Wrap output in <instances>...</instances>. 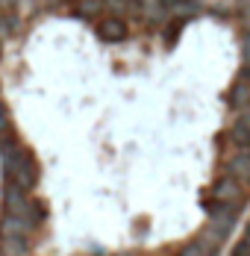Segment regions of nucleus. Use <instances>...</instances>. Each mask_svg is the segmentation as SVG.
<instances>
[{"label":"nucleus","instance_id":"17","mask_svg":"<svg viewBox=\"0 0 250 256\" xmlns=\"http://www.w3.org/2000/svg\"><path fill=\"white\" fill-rule=\"evenodd\" d=\"M0 44H3V38H0Z\"/></svg>","mask_w":250,"mask_h":256},{"label":"nucleus","instance_id":"14","mask_svg":"<svg viewBox=\"0 0 250 256\" xmlns=\"http://www.w3.org/2000/svg\"><path fill=\"white\" fill-rule=\"evenodd\" d=\"M176 256H209V254L200 248L198 242H188V244H182V248L176 250Z\"/></svg>","mask_w":250,"mask_h":256},{"label":"nucleus","instance_id":"5","mask_svg":"<svg viewBox=\"0 0 250 256\" xmlns=\"http://www.w3.org/2000/svg\"><path fill=\"white\" fill-rule=\"evenodd\" d=\"M32 236H36L32 221L18 218V215H3L0 218V238H30L32 242Z\"/></svg>","mask_w":250,"mask_h":256},{"label":"nucleus","instance_id":"2","mask_svg":"<svg viewBox=\"0 0 250 256\" xmlns=\"http://www.w3.org/2000/svg\"><path fill=\"white\" fill-rule=\"evenodd\" d=\"M3 212H6V215L26 218V221H32L36 227H38V221L44 218L42 204H36V200L30 198V192L15 188V186H9V182H6V188H3Z\"/></svg>","mask_w":250,"mask_h":256},{"label":"nucleus","instance_id":"10","mask_svg":"<svg viewBox=\"0 0 250 256\" xmlns=\"http://www.w3.org/2000/svg\"><path fill=\"white\" fill-rule=\"evenodd\" d=\"M230 106H232V109L250 106V77H242V74H238L236 86L230 88Z\"/></svg>","mask_w":250,"mask_h":256},{"label":"nucleus","instance_id":"4","mask_svg":"<svg viewBox=\"0 0 250 256\" xmlns=\"http://www.w3.org/2000/svg\"><path fill=\"white\" fill-rule=\"evenodd\" d=\"M224 174L232 177V180H238L242 186H250V150L236 148V150L224 159Z\"/></svg>","mask_w":250,"mask_h":256},{"label":"nucleus","instance_id":"6","mask_svg":"<svg viewBox=\"0 0 250 256\" xmlns=\"http://www.w3.org/2000/svg\"><path fill=\"white\" fill-rule=\"evenodd\" d=\"M206 224L212 230L230 236L236 227V209H226V206H206Z\"/></svg>","mask_w":250,"mask_h":256},{"label":"nucleus","instance_id":"9","mask_svg":"<svg viewBox=\"0 0 250 256\" xmlns=\"http://www.w3.org/2000/svg\"><path fill=\"white\" fill-rule=\"evenodd\" d=\"M98 36L103 42H121L126 36V26H124L121 18H103L98 24Z\"/></svg>","mask_w":250,"mask_h":256},{"label":"nucleus","instance_id":"1","mask_svg":"<svg viewBox=\"0 0 250 256\" xmlns=\"http://www.w3.org/2000/svg\"><path fill=\"white\" fill-rule=\"evenodd\" d=\"M0 156H3V177L9 186L32 192V186L38 182V165L32 154L15 138V132L0 136Z\"/></svg>","mask_w":250,"mask_h":256},{"label":"nucleus","instance_id":"18","mask_svg":"<svg viewBox=\"0 0 250 256\" xmlns=\"http://www.w3.org/2000/svg\"><path fill=\"white\" fill-rule=\"evenodd\" d=\"M232 256H236V254H232Z\"/></svg>","mask_w":250,"mask_h":256},{"label":"nucleus","instance_id":"16","mask_svg":"<svg viewBox=\"0 0 250 256\" xmlns=\"http://www.w3.org/2000/svg\"><path fill=\"white\" fill-rule=\"evenodd\" d=\"M244 232H250V224H248V230H244Z\"/></svg>","mask_w":250,"mask_h":256},{"label":"nucleus","instance_id":"12","mask_svg":"<svg viewBox=\"0 0 250 256\" xmlns=\"http://www.w3.org/2000/svg\"><path fill=\"white\" fill-rule=\"evenodd\" d=\"M230 138L236 142V148L250 150V127H244V124H232V130H230Z\"/></svg>","mask_w":250,"mask_h":256},{"label":"nucleus","instance_id":"15","mask_svg":"<svg viewBox=\"0 0 250 256\" xmlns=\"http://www.w3.org/2000/svg\"><path fill=\"white\" fill-rule=\"evenodd\" d=\"M9 132H12V118H9L6 106L0 103V136H9Z\"/></svg>","mask_w":250,"mask_h":256},{"label":"nucleus","instance_id":"7","mask_svg":"<svg viewBox=\"0 0 250 256\" xmlns=\"http://www.w3.org/2000/svg\"><path fill=\"white\" fill-rule=\"evenodd\" d=\"M174 0H138V9H142V18L150 24H159L168 18V6Z\"/></svg>","mask_w":250,"mask_h":256},{"label":"nucleus","instance_id":"11","mask_svg":"<svg viewBox=\"0 0 250 256\" xmlns=\"http://www.w3.org/2000/svg\"><path fill=\"white\" fill-rule=\"evenodd\" d=\"M30 248V238H0V256H26Z\"/></svg>","mask_w":250,"mask_h":256},{"label":"nucleus","instance_id":"3","mask_svg":"<svg viewBox=\"0 0 250 256\" xmlns=\"http://www.w3.org/2000/svg\"><path fill=\"white\" fill-rule=\"evenodd\" d=\"M209 198L218 206H226V209H242V204L248 200V186H242L238 180L232 177H221L212 188H209Z\"/></svg>","mask_w":250,"mask_h":256},{"label":"nucleus","instance_id":"13","mask_svg":"<svg viewBox=\"0 0 250 256\" xmlns=\"http://www.w3.org/2000/svg\"><path fill=\"white\" fill-rule=\"evenodd\" d=\"M236 18H238V26H242V36H250V0H238Z\"/></svg>","mask_w":250,"mask_h":256},{"label":"nucleus","instance_id":"8","mask_svg":"<svg viewBox=\"0 0 250 256\" xmlns=\"http://www.w3.org/2000/svg\"><path fill=\"white\" fill-rule=\"evenodd\" d=\"M194 242H198V244H200V248H203V250H206L209 256H215L218 250H221V248H224L226 236H224V232H218V230H212V227L206 224V227L198 232V238H194Z\"/></svg>","mask_w":250,"mask_h":256}]
</instances>
